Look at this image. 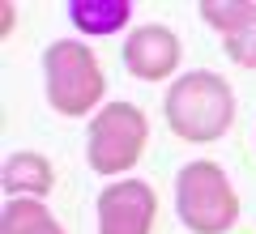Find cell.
<instances>
[{
    "instance_id": "7a4b0ae2",
    "label": "cell",
    "mask_w": 256,
    "mask_h": 234,
    "mask_svg": "<svg viewBox=\"0 0 256 234\" xmlns=\"http://www.w3.org/2000/svg\"><path fill=\"white\" fill-rule=\"evenodd\" d=\"M47 68V102L60 115H90L94 102L102 98V68L94 60V51L77 38H60L47 47L43 55Z\"/></svg>"
},
{
    "instance_id": "3957f363",
    "label": "cell",
    "mask_w": 256,
    "mask_h": 234,
    "mask_svg": "<svg viewBox=\"0 0 256 234\" xmlns=\"http://www.w3.org/2000/svg\"><path fill=\"white\" fill-rule=\"evenodd\" d=\"M175 209H180L184 226L196 234H222L239 217V196L222 166L214 162H192L175 179Z\"/></svg>"
},
{
    "instance_id": "277c9868",
    "label": "cell",
    "mask_w": 256,
    "mask_h": 234,
    "mask_svg": "<svg viewBox=\"0 0 256 234\" xmlns=\"http://www.w3.org/2000/svg\"><path fill=\"white\" fill-rule=\"evenodd\" d=\"M141 149H146V115L132 102H111L94 115L90 128V166L98 175H124L137 166Z\"/></svg>"
},
{
    "instance_id": "9c48e42d",
    "label": "cell",
    "mask_w": 256,
    "mask_h": 234,
    "mask_svg": "<svg viewBox=\"0 0 256 234\" xmlns=\"http://www.w3.org/2000/svg\"><path fill=\"white\" fill-rule=\"evenodd\" d=\"M128 13H132L128 0H73L68 4L73 26L86 30V34H111V30H120L128 21Z\"/></svg>"
},
{
    "instance_id": "6da1fadb",
    "label": "cell",
    "mask_w": 256,
    "mask_h": 234,
    "mask_svg": "<svg viewBox=\"0 0 256 234\" xmlns=\"http://www.w3.org/2000/svg\"><path fill=\"white\" fill-rule=\"evenodd\" d=\"M235 119V94L218 72H188L166 94V124L192 145L218 141Z\"/></svg>"
},
{
    "instance_id": "ba28073f",
    "label": "cell",
    "mask_w": 256,
    "mask_h": 234,
    "mask_svg": "<svg viewBox=\"0 0 256 234\" xmlns=\"http://www.w3.org/2000/svg\"><path fill=\"white\" fill-rule=\"evenodd\" d=\"M56 175L52 166H47V158H38V153H13L9 162H4V192H9L13 200L18 196H43V192H52Z\"/></svg>"
},
{
    "instance_id": "5b68a950",
    "label": "cell",
    "mask_w": 256,
    "mask_h": 234,
    "mask_svg": "<svg viewBox=\"0 0 256 234\" xmlns=\"http://www.w3.org/2000/svg\"><path fill=\"white\" fill-rule=\"evenodd\" d=\"M154 209L158 200L146 183H111L98 196V234H150Z\"/></svg>"
},
{
    "instance_id": "52a82bcc",
    "label": "cell",
    "mask_w": 256,
    "mask_h": 234,
    "mask_svg": "<svg viewBox=\"0 0 256 234\" xmlns=\"http://www.w3.org/2000/svg\"><path fill=\"white\" fill-rule=\"evenodd\" d=\"M201 17L222 30L226 38V55L244 68H256V4L252 0H205Z\"/></svg>"
},
{
    "instance_id": "8992f818",
    "label": "cell",
    "mask_w": 256,
    "mask_h": 234,
    "mask_svg": "<svg viewBox=\"0 0 256 234\" xmlns=\"http://www.w3.org/2000/svg\"><path fill=\"white\" fill-rule=\"evenodd\" d=\"M124 64L141 81H162V77L175 72V64H180V38L166 26H141L124 43Z\"/></svg>"
},
{
    "instance_id": "30bf717a",
    "label": "cell",
    "mask_w": 256,
    "mask_h": 234,
    "mask_svg": "<svg viewBox=\"0 0 256 234\" xmlns=\"http://www.w3.org/2000/svg\"><path fill=\"white\" fill-rule=\"evenodd\" d=\"M0 234H64L56 226V217L47 213L38 200L18 196L4 205V217H0Z\"/></svg>"
}]
</instances>
